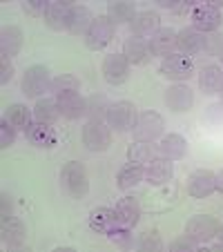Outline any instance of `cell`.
<instances>
[{
    "instance_id": "1",
    "label": "cell",
    "mask_w": 223,
    "mask_h": 252,
    "mask_svg": "<svg viewBox=\"0 0 223 252\" xmlns=\"http://www.w3.org/2000/svg\"><path fill=\"white\" fill-rule=\"evenodd\" d=\"M61 186L71 199H83L90 192V176L83 163L69 161L61 172Z\"/></svg>"
},
{
    "instance_id": "2",
    "label": "cell",
    "mask_w": 223,
    "mask_h": 252,
    "mask_svg": "<svg viewBox=\"0 0 223 252\" xmlns=\"http://www.w3.org/2000/svg\"><path fill=\"white\" fill-rule=\"evenodd\" d=\"M20 90L27 98H40L45 92L52 90V76L45 65H32L25 69L23 81H20Z\"/></svg>"
},
{
    "instance_id": "3",
    "label": "cell",
    "mask_w": 223,
    "mask_h": 252,
    "mask_svg": "<svg viewBox=\"0 0 223 252\" xmlns=\"http://www.w3.org/2000/svg\"><path fill=\"white\" fill-rule=\"evenodd\" d=\"M138 121V112L129 100H116L107 110V125L116 132H129Z\"/></svg>"
},
{
    "instance_id": "4",
    "label": "cell",
    "mask_w": 223,
    "mask_h": 252,
    "mask_svg": "<svg viewBox=\"0 0 223 252\" xmlns=\"http://www.w3.org/2000/svg\"><path fill=\"white\" fill-rule=\"evenodd\" d=\"M163 127H165L163 116L159 114V112L150 110V112L138 114V121L132 129V136H134V141H138V143H152L163 134Z\"/></svg>"
},
{
    "instance_id": "5",
    "label": "cell",
    "mask_w": 223,
    "mask_h": 252,
    "mask_svg": "<svg viewBox=\"0 0 223 252\" xmlns=\"http://www.w3.org/2000/svg\"><path fill=\"white\" fill-rule=\"evenodd\" d=\"M83 143L90 152H105L112 145V127L103 121H87L83 125Z\"/></svg>"
},
{
    "instance_id": "6",
    "label": "cell",
    "mask_w": 223,
    "mask_h": 252,
    "mask_svg": "<svg viewBox=\"0 0 223 252\" xmlns=\"http://www.w3.org/2000/svg\"><path fill=\"white\" fill-rule=\"evenodd\" d=\"M190 20L194 29H199L203 33H212L221 27L223 14H221V9L212 7L210 2H196L190 11Z\"/></svg>"
},
{
    "instance_id": "7",
    "label": "cell",
    "mask_w": 223,
    "mask_h": 252,
    "mask_svg": "<svg viewBox=\"0 0 223 252\" xmlns=\"http://www.w3.org/2000/svg\"><path fill=\"white\" fill-rule=\"evenodd\" d=\"M217 232H219V221L214 219V217H210V214H196V217H192V219L188 221V225H185V234H188L192 241L199 243V246L210 243L217 237Z\"/></svg>"
},
{
    "instance_id": "8",
    "label": "cell",
    "mask_w": 223,
    "mask_h": 252,
    "mask_svg": "<svg viewBox=\"0 0 223 252\" xmlns=\"http://www.w3.org/2000/svg\"><path fill=\"white\" fill-rule=\"evenodd\" d=\"M114 38V25L107 16H96L92 27L87 29L85 33V45L92 52H98V49H105Z\"/></svg>"
},
{
    "instance_id": "9",
    "label": "cell",
    "mask_w": 223,
    "mask_h": 252,
    "mask_svg": "<svg viewBox=\"0 0 223 252\" xmlns=\"http://www.w3.org/2000/svg\"><path fill=\"white\" fill-rule=\"evenodd\" d=\"M165 78L170 81H176V83H183L192 76L194 71V63H192L190 56H183V54H172V56L163 58L161 61V67H159Z\"/></svg>"
},
{
    "instance_id": "10",
    "label": "cell",
    "mask_w": 223,
    "mask_h": 252,
    "mask_svg": "<svg viewBox=\"0 0 223 252\" xmlns=\"http://www.w3.org/2000/svg\"><path fill=\"white\" fill-rule=\"evenodd\" d=\"M103 78L109 85H123L129 76V61L123 54H109L103 61Z\"/></svg>"
},
{
    "instance_id": "11",
    "label": "cell",
    "mask_w": 223,
    "mask_h": 252,
    "mask_svg": "<svg viewBox=\"0 0 223 252\" xmlns=\"http://www.w3.org/2000/svg\"><path fill=\"white\" fill-rule=\"evenodd\" d=\"M217 190V174L212 170H194L188 179V192L194 199H205Z\"/></svg>"
},
{
    "instance_id": "12",
    "label": "cell",
    "mask_w": 223,
    "mask_h": 252,
    "mask_svg": "<svg viewBox=\"0 0 223 252\" xmlns=\"http://www.w3.org/2000/svg\"><path fill=\"white\" fill-rule=\"evenodd\" d=\"M56 103H58L61 114L69 121H76L87 114V100L81 96V92H63V94H56Z\"/></svg>"
},
{
    "instance_id": "13",
    "label": "cell",
    "mask_w": 223,
    "mask_h": 252,
    "mask_svg": "<svg viewBox=\"0 0 223 252\" xmlns=\"http://www.w3.org/2000/svg\"><path fill=\"white\" fill-rule=\"evenodd\" d=\"M176 49L183 56H194L205 52V33L194 27H185L176 33Z\"/></svg>"
},
{
    "instance_id": "14",
    "label": "cell",
    "mask_w": 223,
    "mask_h": 252,
    "mask_svg": "<svg viewBox=\"0 0 223 252\" xmlns=\"http://www.w3.org/2000/svg\"><path fill=\"white\" fill-rule=\"evenodd\" d=\"M172 176H174V163L165 157L154 158V161L147 163V167H145V181L150 183V186H157V188L167 186V183L172 181Z\"/></svg>"
},
{
    "instance_id": "15",
    "label": "cell",
    "mask_w": 223,
    "mask_h": 252,
    "mask_svg": "<svg viewBox=\"0 0 223 252\" xmlns=\"http://www.w3.org/2000/svg\"><path fill=\"white\" fill-rule=\"evenodd\" d=\"M74 7L71 0H54L49 2L47 11H45V25H47L52 32H63L67 29V20H69V11Z\"/></svg>"
},
{
    "instance_id": "16",
    "label": "cell",
    "mask_w": 223,
    "mask_h": 252,
    "mask_svg": "<svg viewBox=\"0 0 223 252\" xmlns=\"http://www.w3.org/2000/svg\"><path fill=\"white\" fill-rule=\"evenodd\" d=\"M123 56L129 61V65H147L152 58L150 40L141 36H129L123 43Z\"/></svg>"
},
{
    "instance_id": "17",
    "label": "cell",
    "mask_w": 223,
    "mask_h": 252,
    "mask_svg": "<svg viewBox=\"0 0 223 252\" xmlns=\"http://www.w3.org/2000/svg\"><path fill=\"white\" fill-rule=\"evenodd\" d=\"M150 49H152V56H161L167 58L176 52V32L172 27H161L157 33L150 36Z\"/></svg>"
},
{
    "instance_id": "18",
    "label": "cell",
    "mask_w": 223,
    "mask_h": 252,
    "mask_svg": "<svg viewBox=\"0 0 223 252\" xmlns=\"http://www.w3.org/2000/svg\"><path fill=\"white\" fill-rule=\"evenodd\" d=\"M194 103V94L188 85L183 83H176V85H170L165 90V105L172 112H188Z\"/></svg>"
},
{
    "instance_id": "19",
    "label": "cell",
    "mask_w": 223,
    "mask_h": 252,
    "mask_svg": "<svg viewBox=\"0 0 223 252\" xmlns=\"http://www.w3.org/2000/svg\"><path fill=\"white\" fill-rule=\"evenodd\" d=\"M114 214H116V223L119 225L134 228V225L138 223V219H141V203H138V199H134V196H123V199L116 203Z\"/></svg>"
},
{
    "instance_id": "20",
    "label": "cell",
    "mask_w": 223,
    "mask_h": 252,
    "mask_svg": "<svg viewBox=\"0 0 223 252\" xmlns=\"http://www.w3.org/2000/svg\"><path fill=\"white\" fill-rule=\"evenodd\" d=\"M94 18L96 16L92 14L90 7L74 5L69 11V20H67V32L74 33V36H83V38H85V33H87V29L92 27Z\"/></svg>"
},
{
    "instance_id": "21",
    "label": "cell",
    "mask_w": 223,
    "mask_h": 252,
    "mask_svg": "<svg viewBox=\"0 0 223 252\" xmlns=\"http://www.w3.org/2000/svg\"><path fill=\"white\" fill-rule=\"evenodd\" d=\"M23 49V29L18 25H7L0 32V54L2 58H14Z\"/></svg>"
},
{
    "instance_id": "22",
    "label": "cell",
    "mask_w": 223,
    "mask_h": 252,
    "mask_svg": "<svg viewBox=\"0 0 223 252\" xmlns=\"http://www.w3.org/2000/svg\"><path fill=\"white\" fill-rule=\"evenodd\" d=\"M129 29H132V36L145 38V36H152V33H157L161 29V18H159L157 11H150V9L138 11L134 16V20L129 23Z\"/></svg>"
},
{
    "instance_id": "23",
    "label": "cell",
    "mask_w": 223,
    "mask_h": 252,
    "mask_svg": "<svg viewBox=\"0 0 223 252\" xmlns=\"http://www.w3.org/2000/svg\"><path fill=\"white\" fill-rule=\"evenodd\" d=\"M25 136H27L29 143L38 145V148H52V145H56V141H58L56 129H54L52 125L36 123V121H33V123L25 129Z\"/></svg>"
},
{
    "instance_id": "24",
    "label": "cell",
    "mask_w": 223,
    "mask_h": 252,
    "mask_svg": "<svg viewBox=\"0 0 223 252\" xmlns=\"http://www.w3.org/2000/svg\"><path fill=\"white\" fill-rule=\"evenodd\" d=\"M159 152H161V157L170 158V161H181L188 154V141L181 134H167L159 143Z\"/></svg>"
},
{
    "instance_id": "25",
    "label": "cell",
    "mask_w": 223,
    "mask_h": 252,
    "mask_svg": "<svg viewBox=\"0 0 223 252\" xmlns=\"http://www.w3.org/2000/svg\"><path fill=\"white\" fill-rule=\"evenodd\" d=\"M0 237H2V243H5L7 248H23L25 243V237H27V232H25V225L20 219H16V217H11V219L2 221V230H0Z\"/></svg>"
},
{
    "instance_id": "26",
    "label": "cell",
    "mask_w": 223,
    "mask_h": 252,
    "mask_svg": "<svg viewBox=\"0 0 223 252\" xmlns=\"http://www.w3.org/2000/svg\"><path fill=\"white\" fill-rule=\"evenodd\" d=\"M199 87L203 94L212 96V94H219L223 87V69L219 65H208L201 69L199 74Z\"/></svg>"
},
{
    "instance_id": "27",
    "label": "cell",
    "mask_w": 223,
    "mask_h": 252,
    "mask_svg": "<svg viewBox=\"0 0 223 252\" xmlns=\"http://www.w3.org/2000/svg\"><path fill=\"white\" fill-rule=\"evenodd\" d=\"M116 214L112 208H94L90 212V228L98 234H107L112 228H116Z\"/></svg>"
},
{
    "instance_id": "28",
    "label": "cell",
    "mask_w": 223,
    "mask_h": 252,
    "mask_svg": "<svg viewBox=\"0 0 223 252\" xmlns=\"http://www.w3.org/2000/svg\"><path fill=\"white\" fill-rule=\"evenodd\" d=\"M138 11L134 9L132 2H127V0H114V2H109L107 5V18L112 20V25L114 27H119V25H127L134 20V16H136Z\"/></svg>"
},
{
    "instance_id": "29",
    "label": "cell",
    "mask_w": 223,
    "mask_h": 252,
    "mask_svg": "<svg viewBox=\"0 0 223 252\" xmlns=\"http://www.w3.org/2000/svg\"><path fill=\"white\" fill-rule=\"evenodd\" d=\"M143 179H145V167H143L141 163L129 161L127 165L121 167V172L116 174V186H119L121 190H132V188L138 186Z\"/></svg>"
},
{
    "instance_id": "30",
    "label": "cell",
    "mask_w": 223,
    "mask_h": 252,
    "mask_svg": "<svg viewBox=\"0 0 223 252\" xmlns=\"http://www.w3.org/2000/svg\"><path fill=\"white\" fill-rule=\"evenodd\" d=\"M61 110H58L56 98H38L36 107H33V121L45 125H54L61 119Z\"/></svg>"
},
{
    "instance_id": "31",
    "label": "cell",
    "mask_w": 223,
    "mask_h": 252,
    "mask_svg": "<svg viewBox=\"0 0 223 252\" xmlns=\"http://www.w3.org/2000/svg\"><path fill=\"white\" fill-rule=\"evenodd\" d=\"M2 119L7 121V123H11L16 129H27L29 125H32V119H33V112L27 110V105L23 103H14L9 105L5 110V116Z\"/></svg>"
},
{
    "instance_id": "32",
    "label": "cell",
    "mask_w": 223,
    "mask_h": 252,
    "mask_svg": "<svg viewBox=\"0 0 223 252\" xmlns=\"http://www.w3.org/2000/svg\"><path fill=\"white\" fill-rule=\"evenodd\" d=\"M127 158L132 163H141V165H145V163H152L154 158V150L152 145H147V143H138V141H132V145L127 148Z\"/></svg>"
},
{
    "instance_id": "33",
    "label": "cell",
    "mask_w": 223,
    "mask_h": 252,
    "mask_svg": "<svg viewBox=\"0 0 223 252\" xmlns=\"http://www.w3.org/2000/svg\"><path fill=\"white\" fill-rule=\"evenodd\" d=\"M107 98L105 96H92L90 100H87V116H90V121H103L107 119V110H109Z\"/></svg>"
},
{
    "instance_id": "34",
    "label": "cell",
    "mask_w": 223,
    "mask_h": 252,
    "mask_svg": "<svg viewBox=\"0 0 223 252\" xmlns=\"http://www.w3.org/2000/svg\"><path fill=\"white\" fill-rule=\"evenodd\" d=\"M138 248L143 252H159L163 250V239L159 234V230H145V232L138 237Z\"/></svg>"
},
{
    "instance_id": "35",
    "label": "cell",
    "mask_w": 223,
    "mask_h": 252,
    "mask_svg": "<svg viewBox=\"0 0 223 252\" xmlns=\"http://www.w3.org/2000/svg\"><path fill=\"white\" fill-rule=\"evenodd\" d=\"M81 90V81L74 74H63V76L52 81V92L54 94H63V92H78Z\"/></svg>"
},
{
    "instance_id": "36",
    "label": "cell",
    "mask_w": 223,
    "mask_h": 252,
    "mask_svg": "<svg viewBox=\"0 0 223 252\" xmlns=\"http://www.w3.org/2000/svg\"><path fill=\"white\" fill-rule=\"evenodd\" d=\"M107 239L112 243H116L119 248H132L134 243V234H132V228H125V225H116L107 232Z\"/></svg>"
},
{
    "instance_id": "37",
    "label": "cell",
    "mask_w": 223,
    "mask_h": 252,
    "mask_svg": "<svg viewBox=\"0 0 223 252\" xmlns=\"http://www.w3.org/2000/svg\"><path fill=\"white\" fill-rule=\"evenodd\" d=\"M205 54L210 56H223V36L219 32L205 33Z\"/></svg>"
},
{
    "instance_id": "38",
    "label": "cell",
    "mask_w": 223,
    "mask_h": 252,
    "mask_svg": "<svg viewBox=\"0 0 223 252\" xmlns=\"http://www.w3.org/2000/svg\"><path fill=\"white\" fill-rule=\"evenodd\" d=\"M14 141H16V127L2 119V121H0V150L11 148V145H14Z\"/></svg>"
},
{
    "instance_id": "39",
    "label": "cell",
    "mask_w": 223,
    "mask_h": 252,
    "mask_svg": "<svg viewBox=\"0 0 223 252\" xmlns=\"http://www.w3.org/2000/svg\"><path fill=\"white\" fill-rule=\"evenodd\" d=\"M47 7H49L47 0H25V2H23L25 14H27V16H33V18H40V16H45Z\"/></svg>"
},
{
    "instance_id": "40",
    "label": "cell",
    "mask_w": 223,
    "mask_h": 252,
    "mask_svg": "<svg viewBox=\"0 0 223 252\" xmlns=\"http://www.w3.org/2000/svg\"><path fill=\"white\" fill-rule=\"evenodd\" d=\"M170 250L172 252H194V250H199V243L192 241L188 234H183V237L174 239V241L170 243Z\"/></svg>"
},
{
    "instance_id": "41",
    "label": "cell",
    "mask_w": 223,
    "mask_h": 252,
    "mask_svg": "<svg viewBox=\"0 0 223 252\" xmlns=\"http://www.w3.org/2000/svg\"><path fill=\"white\" fill-rule=\"evenodd\" d=\"M11 78H14V65H11V58H2V61H0V83L7 85Z\"/></svg>"
},
{
    "instance_id": "42",
    "label": "cell",
    "mask_w": 223,
    "mask_h": 252,
    "mask_svg": "<svg viewBox=\"0 0 223 252\" xmlns=\"http://www.w3.org/2000/svg\"><path fill=\"white\" fill-rule=\"evenodd\" d=\"M0 203H2V210H0V217H2V221L11 219L14 214H11V196L7 194V192H2V196H0Z\"/></svg>"
},
{
    "instance_id": "43",
    "label": "cell",
    "mask_w": 223,
    "mask_h": 252,
    "mask_svg": "<svg viewBox=\"0 0 223 252\" xmlns=\"http://www.w3.org/2000/svg\"><path fill=\"white\" fill-rule=\"evenodd\" d=\"M217 190L223 194V170H221V172H217Z\"/></svg>"
},
{
    "instance_id": "44",
    "label": "cell",
    "mask_w": 223,
    "mask_h": 252,
    "mask_svg": "<svg viewBox=\"0 0 223 252\" xmlns=\"http://www.w3.org/2000/svg\"><path fill=\"white\" fill-rule=\"evenodd\" d=\"M217 239H219V243L223 246V225H219V232H217Z\"/></svg>"
},
{
    "instance_id": "45",
    "label": "cell",
    "mask_w": 223,
    "mask_h": 252,
    "mask_svg": "<svg viewBox=\"0 0 223 252\" xmlns=\"http://www.w3.org/2000/svg\"><path fill=\"white\" fill-rule=\"evenodd\" d=\"M219 96H221V105H223V87H221V92H219Z\"/></svg>"
},
{
    "instance_id": "46",
    "label": "cell",
    "mask_w": 223,
    "mask_h": 252,
    "mask_svg": "<svg viewBox=\"0 0 223 252\" xmlns=\"http://www.w3.org/2000/svg\"><path fill=\"white\" fill-rule=\"evenodd\" d=\"M221 61H223V58H221Z\"/></svg>"
},
{
    "instance_id": "47",
    "label": "cell",
    "mask_w": 223,
    "mask_h": 252,
    "mask_svg": "<svg viewBox=\"0 0 223 252\" xmlns=\"http://www.w3.org/2000/svg\"><path fill=\"white\" fill-rule=\"evenodd\" d=\"M221 58H223V56H221Z\"/></svg>"
}]
</instances>
